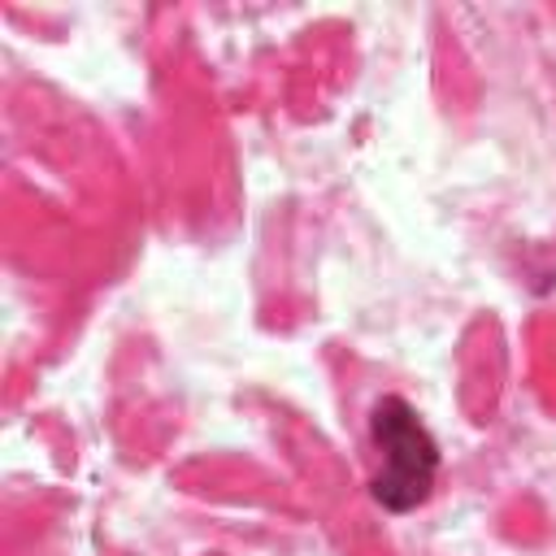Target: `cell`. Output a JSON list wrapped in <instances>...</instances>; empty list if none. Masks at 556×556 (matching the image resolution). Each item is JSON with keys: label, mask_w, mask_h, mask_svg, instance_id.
<instances>
[{"label": "cell", "mask_w": 556, "mask_h": 556, "mask_svg": "<svg viewBox=\"0 0 556 556\" xmlns=\"http://www.w3.org/2000/svg\"><path fill=\"white\" fill-rule=\"evenodd\" d=\"M369 447H374V500L387 513H413L430 500L439 473V443L421 426L417 408L400 395H382L369 413Z\"/></svg>", "instance_id": "cell-1"}]
</instances>
